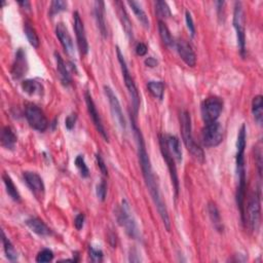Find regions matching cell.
<instances>
[{
	"instance_id": "1f68e13d",
	"label": "cell",
	"mask_w": 263,
	"mask_h": 263,
	"mask_svg": "<svg viewBox=\"0 0 263 263\" xmlns=\"http://www.w3.org/2000/svg\"><path fill=\"white\" fill-rule=\"evenodd\" d=\"M2 243H3V249H4V253L7 259L11 261H16L18 259V252L16 251L12 242L5 237L3 231H2Z\"/></svg>"
},
{
	"instance_id": "ac0fdd59",
	"label": "cell",
	"mask_w": 263,
	"mask_h": 263,
	"mask_svg": "<svg viewBox=\"0 0 263 263\" xmlns=\"http://www.w3.org/2000/svg\"><path fill=\"white\" fill-rule=\"evenodd\" d=\"M94 8L97 26L99 28L101 35L104 38H106L107 34H108V31H107V25L105 20V3L103 1H96Z\"/></svg>"
},
{
	"instance_id": "cb8c5ba5",
	"label": "cell",
	"mask_w": 263,
	"mask_h": 263,
	"mask_svg": "<svg viewBox=\"0 0 263 263\" xmlns=\"http://www.w3.org/2000/svg\"><path fill=\"white\" fill-rule=\"evenodd\" d=\"M17 136L11 126H5L1 132V145L6 149H13L17 143Z\"/></svg>"
},
{
	"instance_id": "8fae6325",
	"label": "cell",
	"mask_w": 263,
	"mask_h": 263,
	"mask_svg": "<svg viewBox=\"0 0 263 263\" xmlns=\"http://www.w3.org/2000/svg\"><path fill=\"white\" fill-rule=\"evenodd\" d=\"M104 92H105L107 99H108V102H109V105H110V109H111V112H112L114 120L116 121V122H118V124L121 126V129L124 131L125 128H126V122H125L124 116H123V113H122V109H121V103H120V101L118 99V97H116V95L114 94V92L110 89V87L107 86V85L104 86Z\"/></svg>"
},
{
	"instance_id": "6da1fadb",
	"label": "cell",
	"mask_w": 263,
	"mask_h": 263,
	"mask_svg": "<svg viewBox=\"0 0 263 263\" xmlns=\"http://www.w3.org/2000/svg\"><path fill=\"white\" fill-rule=\"evenodd\" d=\"M133 130H134V134H135L136 142H137L138 158H139V162H140V165H141L143 178L145 180V184L149 190L151 199L155 204V207H157V209H158V212H159L160 216L162 220V223H163L165 229L170 231L171 222H170L169 213H168L167 207H165V203L162 198V193L160 190L159 183H158L157 179H155L149 155H148L147 151H146V146H145L143 135H142L141 131L137 128V125H136L135 122H133Z\"/></svg>"
},
{
	"instance_id": "52a82bcc",
	"label": "cell",
	"mask_w": 263,
	"mask_h": 263,
	"mask_svg": "<svg viewBox=\"0 0 263 263\" xmlns=\"http://www.w3.org/2000/svg\"><path fill=\"white\" fill-rule=\"evenodd\" d=\"M223 110V101L218 97H209L202 106V115L204 123L217 121Z\"/></svg>"
},
{
	"instance_id": "5bb4252c",
	"label": "cell",
	"mask_w": 263,
	"mask_h": 263,
	"mask_svg": "<svg viewBox=\"0 0 263 263\" xmlns=\"http://www.w3.org/2000/svg\"><path fill=\"white\" fill-rule=\"evenodd\" d=\"M24 180L36 198H42L44 194V183L42 178L35 172H24Z\"/></svg>"
},
{
	"instance_id": "7a4b0ae2",
	"label": "cell",
	"mask_w": 263,
	"mask_h": 263,
	"mask_svg": "<svg viewBox=\"0 0 263 263\" xmlns=\"http://www.w3.org/2000/svg\"><path fill=\"white\" fill-rule=\"evenodd\" d=\"M180 123H181V132L183 142L186 146L188 151L192 154V157L198 162L202 163L204 162V154L202 149L200 147L199 144L194 141L192 136V128H191V119L190 114L187 111H181L180 113Z\"/></svg>"
},
{
	"instance_id": "4dcf8cb0",
	"label": "cell",
	"mask_w": 263,
	"mask_h": 263,
	"mask_svg": "<svg viewBox=\"0 0 263 263\" xmlns=\"http://www.w3.org/2000/svg\"><path fill=\"white\" fill-rule=\"evenodd\" d=\"M24 32H25V35L27 37L29 43H30L35 48L40 47V37H38V35H37V33L35 31V29L30 24H27V23L25 24Z\"/></svg>"
},
{
	"instance_id": "7c38bea8",
	"label": "cell",
	"mask_w": 263,
	"mask_h": 263,
	"mask_svg": "<svg viewBox=\"0 0 263 263\" xmlns=\"http://www.w3.org/2000/svg\"><path fill=\"white\" fill-rule=\"evenodd\" d=\"M85 103H86V107H87V111H89V114L91 116V119L96 126L97 131H98L100 133V135L103 137V139L105 141L108 142L109 141V138H108V135H107V132L105 131L104 129V125L102 123V121H101V116L98 112V110H97V107L95 105V102L93 100V97L91 95L90 92H85Z\"/></svg>"
},
{
	"instance_id": "f35d334b",
	"label": "cell",
	"mask_w": 263,
	"mask_h": 263,
	"mask_svg": "<svg viewBox=\"0 0 263 263\" xmlns=\"http://www.w3.org/2000/svg\"><path fill=\"white\" fill-rule=\"evenodd\" d=\"M185 21H186V25H187L188 31H189L191 37H193L194 34H196V26H194L192 16H191L190 12H188V11H186V13H185Z\"/></svg>"
},
{
	"instance_id": "9a60e30c",
	"label": "cell",
	"mask_w": 263,
	"mask_h": 263,
	"mask_svg": "<svg viewBox=\"0 0 263 263\" xmlns=\"http://www.w3.org/2000/svg\"><path fill=\"white\" fill-rule=\"evenodd\" d=\"M177 52L181 58V60L189 67H194L197 64V56L193 52L191 45L185 40H179L176 43Z\"/></svg>"
},
{
	"instance_id": "3957f363",
	"label": "cell",
	"mask_w": 263,
	"mask_h": 263,
	"mask_svg": "<svg viewBox=\"0 0 263 263\" xmlns=\"http://www.w3.org/2000/svg\"><path fill=\"white\" fill-rule=\"evenodd\" d=\"M116 54H118V59L121 68V72H122V76H123V81H124V84L126 86V89L129 91L130 94V98L133 104V109L135 112V115H137L139 107H140V96L137 90V86H136V83L133 80V77L130 73V70L128 68V65H126V62L124 60V57L121 52V48L119 46H116Z\"/></svg>"
},
{
	"instance_id": "83f0119b",
	"label": "cell",
	"mask_w": 263,
	"mask_h": 263,
	"mask_svg": "<svg viewBox=\"0 0 263 263\" xmlns=\"http://www.w3.org/2000/svg\"><path fill=\"white\" fill-rule=\"evenodd\" d=\"M128 4L131 6L135 16L137 17V19L140 21V23L143 25V27L145 29H148L149 26H150L148 17H147V15H146V13L143 11V8L141 7V5L138 2H136V1H129Z\"/></svg>"
},
{
	"instance_id": "4316f807",
	"label": "cell",
	"mask_w": 263,
	"mask_h": 263,
	"mask_svg": "<svg viewBox=\"0 0 263 263\" xmlns=\"http://www.w3.org/2000/svg\"><path fill=\"white\" fill-rule=\"evenodd\" d=\"M2 180H3V183L5 185L6 192L8 193V196L12 198L13 201H15L17 202H21V196H20V193H19L18 188L16 187V185L13 182L12 178L9 177V175L4 173L2 175Z\"/></svg>"
},
{
	"instance_id": "b9f144b4",
	"label": "cell",
	"mask_w": 263,
	"mask_h": 263,
	"mask_svg": "<svg viewBox=\"0 0 263 263\" xmlns=\"http://www.w3.org/2000/svg\"><path fill=\"white\" fill-rule=\"evenodd\" d=\"M84 220H85V217L83 214H79V215H77L75 217V220H74V226L77 230H81L82 229L83 225H84Z\"/></svg>"
},
{
	"instance_id": "74e56055",
	"label": "cell",
	"mask_w": 263,
	"mask_h": 263,
	"mask_svg": "<svg viewBox=\"0 0 263 263\" xmlns=\"http://www.w3.org/2000/svg\"><path fill=\"white\" fill-rule=\"evenodd\" d=\"M90 258L93 262H101L103 260V252L99 249H96L90 246Z\"/></svg>"
},
{
	"instance_id": "d4e9b609",
	"label": "cell",
	"mask_w": 263,
	"mask_h": 263,
	"mask_svg": "<svg viewBox=\"0 0 263 263\" xmlns=\"http://www.w3.org/2000/svg\"><path fill=\"white\" fill-rule=\"evenodd\" d=\"M208 212H209L210 219L213 223L214 227H215V229L219 232L223 231L224 227H223V223L221 220V215H220V212H219L218 208L216 207V204L213 203V202H210L208 204Z\"/></svg>"
},
{
	"instance_id": "7402d4cb",
	"label": "cell",
	"mask_w": 263,
	"mask_h": 263,
	"mask_svg": "<svg viewBox=\"0 0 263 263\" xmlns=\"http://www.w3.org/2000/svg\"><path fill=\"white\" fill-rule=\"evenodd\" d=\"M116 5L119 7V16L121 19V22L122 24V28L126 34V36L129 37V40H133V26H132V22L130 20V17L126 13L125 8L123 6V4L121 2H116Z\"/></svg>"
},
{
	"instance_id": "d590c367",
	"label": "cell",
	"mask_w": 263,
	"mask_h": 263,
	"mask_svg": "<svg viewBox=\"0 0 263 263\" xmlns=\"http://www.w3.org/2000/svg\"><path fill=\"white\" fill-rule=\"evenodd\" d=\"M54 259V253L50 249H43L36 256V262L38 263H45L51 262Z\"/></svg>"
},
{
	"instance_id": "836d02e7",
	"label": "cell",
	"mask_w": 263,
	"mask_h": 263,
	"mask_svg": "<svg viewBox=\"0 0 263 263\" xmlns=\"http://www.w3.org/2000/svg\"><path fill=\"white\" fill-rule=\"evenodd\" d=\"M76 168L80 170V173L83 178H87L90 176V170L87 168V165L85 163L83 155H77L75 162H74Z\"/></svg>"
},
{
	"instance_id": "2e32d148",
	"label": "cell",
	"mask_w": 263,
	"mask_h": 263,
	"mask_svg": "<svg viewBox=\"0 0 263 263\" xmlns=\"http://www.w3.org/2000/svg\"><path fill=\"white\" fill-rule=\"evenodd\" d=\"M28 63L26 59V54L22 48H19L16 54V59L12 68V75L15 80H20L27 73Z\"/></svg>"
},
{
	"instance_id": "5b68a950",
	"label": "cell",
	"mask_w": 263,
	"mask_h": 263,
	"mask_svg": "<svg viewBox=\"0 0 263 263\" xmlns=\"http://www.w3.org/2000/svg\"><path fill=\"white\" fill-rule=\"evenodd\" d=\"M261 219V194L260 190L255 191L252 194L247 208V218L245 222H248V226L251 231L257 232L260 227Z\"/></svg>"
},
{
	"instance_id": "484cf974",
	"label": "cell",
	"mask_w": 263,
	"mask_h": 263,
	"mask_svg": "<svg viewBox=\"0 0 263 263\" xmlns=\"http://www.w3.org/2000/svg\"><path fill=\"white\" fill-rule=\"evenodd\" d=\"M252 113L255 121L261 125L263 121V97L258 95L252 101Z\"/></svg>"
},
{
	"instance_id": "8d00e7d4",
	"label": "cell",
	"mask_w": 263,
	"mask_h": 263,
	"mask_svg": "<svg viewBox=\"0 0 263 263\" xmlns=\"http://www.w3.org/2000/svg\"><path fill=\"white\" fill-rule=\"evenodd\" d=\"M96 193L98 199L102 202H104L106 200V196H107V184L105 180H102L98 185H97L96 188Z\"/></svg>"
},
{
	"instance_id": "ba28073f",
	"label": "cell",
	"mask_w": 263,
	"mask_h": 263,
	"mask_svg": "<svg viewBox=\"0 0 263 263\" xmlns=\"http://www.w3.org/2000/svg\"><path fill=\"white\" fill-rule=\"evenodd\" d=\"M160 147L161 151L162 154V158L167 163V167L169 169L170 175H171V180L173 183V186L175 189V196L178 197L179 192V180H178V174H177V167H176V161H175L172 153L170 152L167 141H165V135H161L160 136Z\"/></svg>"
},
{
	"instance_id": "277c9868",
	"label": "cell",
	"mask_w": 263,
	"mask_h": 263,
	"mask_svg": "<svg viewBox=\"0 0 263 263\" xmlns=\"http://www.w3.org/2000/svg\"><path fill=\"white\" fill-rule=\"evenodd\" d=\"M116 217H118L119 223L125 229V232L128 233L130 238L134 240H138L140 238L139 228L134 219L130 204L126 200H122L118 214H116Z\"/></svg>"
},
{
	"instance_id": "7bdbcfd3",
	"label": "cell",
	"mask_w": 263,
	"mask_h": 263,
	"mask_svg": "<svg viewBox=\"0 0 263 263\" xmlns=\"http://www.w3.org/2000/svg\"><path fill=\"white\" fill-rule=\"evenodd\" d=\"M135 50H136V54H137L140 57H143V56H145L146 54H147V46H146V44H144L143 42L137 43Z\"/></svg>"
},
{
	"instance_id": "ffe728a7",
	"label": "cell",
	"mask_w": 263,
	"mask_h": 263,
	"mask_svg": "<svg viewBox=\"0 0 263 263\" xmlns=\"http://www.w3.org/2000/svg\"><path fill=\"white\" fill-rule=\"evenodd\" d=\"M55 58H56V63H57V71H58V74H59L61 82L65 86H69L72 81H71L70 73L69 71H68V68L64 60L62 59L61 55L58 52L55 53Z\"/></svg>"
},
{
	"instance_id": "e575fe53",
	"label": "cell",
	"mask_w": 263,
	"mask_h": 263,
	"mask_svg": "<svg viewBox=\"0 0 263 263\" xmlns=\"http://www.w3.org/2000/svg\"><path fill=\"white\" fill-rule=\"evenodd\" d=\"M67 8V2L62 1V0H56V1H53L51 4L50 8V16L54 17L55 15L59 14L63 11H66Z\"/></svg>"
},
{
	"instance_id": "d6986e66",
	"label": "cell",
	"mask_w": 263,
	"mask_h": 263,
	"mask_svg": "<svg viewBox=\"0 0 263 263\" xmlns=\"http://www.w3.org/2000/svg\"><path fill=\"white\" fill-rule=\"evenodd\" d=\"M27 226L40 237H48L52 235V230L40 218H29L26 220Z\"/></svg>"
},
{
	"instance_id": "d6a6232c",
	"label": "cell",
	"mask_w": 263,
	"mask_h": 263,
	"mask_svg": "<svg viewBox=\"0 0 263 263\" xmlns=\"http://www.w3.org/2000/svg\"><path fill=\"white\" fill-rule=\"evenodd\" d=\"M155 12H157L158 16L162 19H168L172 16L171 9L167 2L164 1H157L155 2Z\"/></svg>"
},
{
	"instance_id": "e0dca14e",
	"label": "cell",
	"mask_w": 263,
	"mask_h": 263,
	"mask_svg": "<svg viewBox=\"0 0 263 263\" xmlns=\"http://www.w3.org/2000/svg\"><path fill=\"white\" fill-rule=\"evenodd\" d=\"M56 34L57 37L59 38V40L64 48V51L66 54L69 56H72L74 53V45H73V40L72 37L70 36L69 32H68V29L63 23H59L56 27Z\"/></svg>"
},
{
	"instance_id": "ab89813d",
	"label": "cell",
	"mask_w": 263,
	"mask_h": 263,
	"mask_svg": "<svg viewBox=\"0 0 263 263\" xmlns=\"http://www.w3.org/2000/svg\"><path fill=\"white\" fill-rule=\"evenodd\" d=\"M96 162H97V163H98V167H99L100 171L102 172V174L104 175V176H107V175H108V170H107L105 162H104L103 158L101 157L100 153L96 154Z\"/></svg>"
},
{
	"instance_id": "f6af8a7d",
	"label": "cell",
	"mask_w": 263,
	"mask_h": 263,
	"mask_svg": "<svg viewBox=\"0 0 263 263\" xmlns=\"http://www.w3.org/2000/svg\"><path fill=\"white\" fill-rule=\"evenodd\" d=\"M19 4H20L23 7H29V6H30V3H29L28 1H20V2H19Z\"/></svg>"
},
{
	"instance_id": "30bf717a",
	"label": "cell",
	"mask_w": 263,
	"mask_h": 263,
	"mask_svg": "<svg viewBox=\"0 0 263 263\" xmlns=\"http://www.w3.org/2000/svg\"><path fill=\"white\" fill-rule=\"evenodd\" d=\"M202 139L206 147H216L223 140L222 125L218 121L206 124L202 130Z\"/></svg>"
},
{
	"instance_id": "ee69618b",
	"label": "cell",
	"mask_w": 263,
	"mask_h": 263,
	"mask_svg": "<svg viewBox=\"0 0 263 263\" xmlns=\"http://www.w3.org/2000/svg\"><path fill=\"white\" fill-rule=\"evenodd\" d=\"M145 64H146V66H148L150 68H153L155 66H158V61L155 60L154 58L149 57V58H147V59L145 60Z\"/></svg>"
},
{
	"instance_id": "f546056e",
	"label": "cell",
	"mask_w": 263,
	"mask_h": 263,
	"mask_svg": "<svg viewBox=\"0 0 263 263\" xmlns=\"http://www.w3.org/2000/svg\"><path fill=\"white\" fill-rule=\"evenodd\" d=\"M148 91L150 94L159 100L163 99V94H164V83L162 81H149L147 83Z\"/></svg>"
},
{
	"instance_id": "44dd1931",
	"label": "cell",
	"mask_w": 263,
	"mask_h": 263,
	"mask_svg": "<svg viewBox=\"0 0 263 263\" xmlns=\"http://www.w3.org/2000/svg\"><path fill=\"white\" fill-rule=\"evenodd\" d=\"M165 141H167L168 148L174 157L175 161H176L177 162H182V149H181L179 139L176 137V136L165 135Z\"/></svg>"
},
{
	"instance_id": "f1b7e54d",
	"label": "cell",
	"mask_w": 263,
	"mask_h": 263,
	"mask_svg": "<svg viewBox=\"0 0 263 263\" xmlns=\"http://www.w3.org/2000/svg\"><path fill=\"white\" fill-rule=\"evenodd\" d=\"M159 32H160V36L162 38V42L165 45L169 46V47H173V46L176 45V43H175V41H174V38L169 30V28L162 21L159 22Z\"/></svg>"
},
{
	"instance_id": "8992f818",
	"label": "cell",
	"mask_w": 263,
	"mask_h": 263,
	"mask_svg": "<svg viewBox=\"0 0 263 263\" xmlns=\"http://www.w3.org/2000/svg\"><path fill=\"white\" fill-rule=\"evenodd\" d=\"M233 27L237 32L238 46L242 57L246 53V34H245V14H243L242 2L235 3L233 9Z\"/></svg>"
},
{
	"instance_id": "4fadbf2b",
	"label": "cell",
	"mask_w": 263,
	"mask_h": 263,
	"mask_svg": "<svg viewBox=\"0 0 263 263\" xmlns=\"http://www.w3.org/2000/svg\"><path fill=\"white\" fill-rule=\"evenodd\" d=\"M73 25L80 53L81 55H86L89 52V42H87L83 22L81 21L79 12H75L73 14Z\"/></svg>"
},
{
	"instance_id": "60d3db41",
	"label": "cell",
	"mask_w": 263,
	"mask_h": 263,
	"mask_svg": "<svg viewBox=\"0 0 263 263\" xmlns=\"http://www.w3.org/2000/svg\"><path fill=\"white\" fill-rule=\"evenodd\" d=\"M76 120H77V115L75 113H71L70 115H68L66 120H65V125L67 130L71 131L74 126H75V123H76Z\"/></svg>"
},
{
	"instance_id": "603a6c76",
	"label": "cell",
	"mask_w": 263,
	"mask_h": 263,
	"mask_svg": "<svg viewBox=\"0 0 263 263\" xmlns=\"http://www.w3.org/2000/svg\"><path fill=\"white\" fill-rule=\"evenodd\" d=\"M22 90L29 96H42L43 95V85L35 80L24 81L21 84Z\"/></svg>"
},
{
	"instance_id": "9c48e42d",
	"label": "cell",
	"mask_w": 263,
	"mask_h": 263,
	"mask_svg": "<svg viewBox=\"0 0 263 263\" xmlns=\"http://www.w3.org/2000/svg\"><path fill=\"white\" fill-rule=\"evenodd\" d=\"M25 118L32 129L38 132H44L48 126V121L40 107L29 104L25 110Z\"/></svg>"
}]
</instances>
